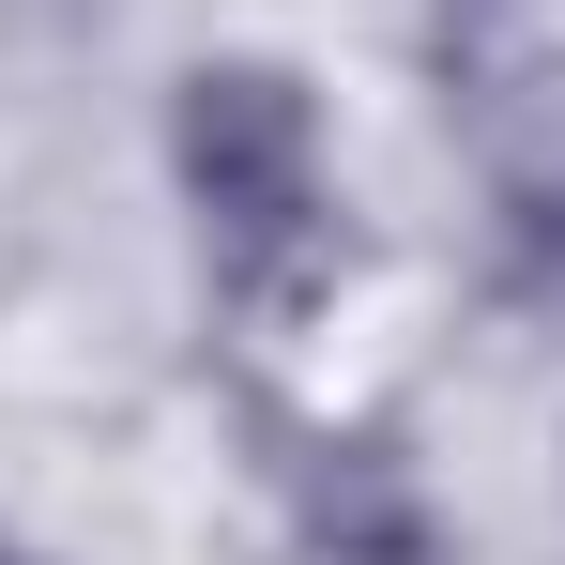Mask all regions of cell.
<instances>
[{
    "label": "cell",
    "mask_w": 565,
    "mask_h": 565,
    "mask_svg": "<svg viewBox=\"0 0 565 565\" xmlns=\"http://www.w3.org/2000/svg\"><path fill=\"white\" fill-rule=\"evenodd\" d=\"M0 565H46V551H15V535H0Z\"/></svg>",
    "instance_id": "cell-5"
},
{
    "label": "cell",
    "mask_w": 565,
    "mask_h": 565,
    "mask_svg": "<svg viewBox=\"0 0 565 565\" xmlns=\"http://www.w3.org/2000/svg\"><path fill=\"white\" fill-rule=\"evenodd\" d=\"M489 230H504V276H520V290H565V122H551V138H504Z\"/></svg>",
    "instance_id": "cell-4"
},
{
    "label": "cell",
    "mask_w": 565,
    "mask_h": 565,
    "mask_svg": "<svg viewBox=\"0 0 565 565\" xmlns=\"http://www.w3.org/2000/svg\"><path fill=\"white\" fill-rule=\"evenodd\" d=\"M169 184L199 214V260L230 306H306L321 260H337V138H321V93L230 46V62H184L169 93Z\"/></svg>",
    "instance_id": "cell-1"
},
{
    "label": "cell",
    "mask_w": 565,
    "mask_h": 565,
    "mask_svg": "<svg viewBox=\"0 0 565 565\" xmlns=\"http://www.w3.org/2000/svg\"><path fill=\"white\" fill-rule=\"evenodd\" d=\"M551 31H565V0H444V93L473 107L551 93Z\"/></svg>",
    "instance_id": "cell-3"
},
{
    "label": "cell",
    "mask_w": 565,
    "mask_h": 565,
    "mask_svg": "<svg viewBox=\"0 0 565 565\" xmlns=\"http://www.w3.org/2000/svg\"><path fill=\"white\" fill-rule=\"evenodd\" d=\"M290 520L321 565H428V489L382 428H306L290 444Z\"/></svg>",
    "instance_id": "cell-2"
}]
</instances>
